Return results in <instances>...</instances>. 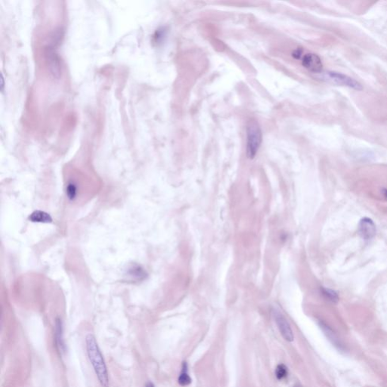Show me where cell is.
I'll return each instance as SVG.
<instances>
[{
    "label": "cell",
    "mask_w": 387,
    "mask_h": 387,
    "mask_svg": "<svg viewBox=\"0 0 387 387\" xmlns=\"http://www.w3.org/2000/svg\"><path fill=\"white\" fill-rule=\"evenodd\" d=\"M85 349L87 353L89 362L92 365L93 370L101 387H109L110 379L108 368L104 362L96 337L92 334L85 336Z\"/></svg>",
    "instance_id": "1"
},
{
    "label": "cell",
    "mask_w": 387,
    "mask_h": 387,
    "mask_svg": "<svg viewBox=\"0 0 387 387\" xmlns=\"http://www.w3.org/2000/svg\"><path fill=\"white\" fill-rule=\"evenodd\" d=\"M317 78L324 82L328 84H335V85H342L346 87L351 88L357 91L363 89L362 84L355 81L349 76L345 75L343 73H338L335 71H321L317 73Z\"/></svg>",
    "instance_id": "3"
},
{
    "label": "cell",
    "mask_w": 387,
    "mask_h": 387,
    "mask_svg": "<svg viewBox=\"0 0 387 387\" xmlns=\"http://www.w3.org/2000/svg\"><path fill=\"white\" fill-rule=\"evenodd\" d=\"M287 373H288L287 368L283 364H280L277 366L276 370H275V376L278 380H283L287 375Z\"/></svg>",
    "instance_id": "11"
},
{
    "label": "cell",
    "mask_w": 387,
    "mask_h": 387,
    "mask_svg": "<svg viewBox=\"0 0 387 387\" xmlns=\"http://www.w3.org/2000/svg\"><path fill=\"white\" fill-rule=\"evenodd\" d=\"M145 387H155V386H154L153 383L149 381V382H147V384H145Z\"/></svg>",
    "instance_id": "13"
},
{
    "label": "cell",
    "mask_w": 387,
    "mask_h": 387,
    "mask_svg": "<svg viewBox=\"0 0 387 387\" xmlns=\"http://www.w3.org/2000/svg\"><path fill=\"white\" fill-rule=\"evenodd\" d=\"M273 316L275 319V322L278 325V329H279L281 335H282L285 340L288 342L293 341L294 339V336H293V331H292L290 325L289 324L288 321H286L285 316L278 312V310H273Z\"/></svg>",
    "instance_id": "4"
},
{
    "label": "cell",
    "mask_w": 387,
    "mask_h": 387,
    "mask_svg": "<svg viewBox=\"0 0 387 387\" xmlns=\"http://www.w3.org/2000/svg\"><path fill=\"white\" fill-rule=\"evenodd\" d=\"M302 65L305 69L316 74L322 71L323 65L321 58L313 53H308L303 57Z\"/></svg>",
    "instance_id": "6"
},
{
    "label": "cell",
    "mask_w": 387,
    "mask_h": 387,
    "mask_svg": "<svg viewBox=\"0 0 387 387\" xmlns=\"http://www.w3.org/2000/svg\"><path fill=\"white\" fill-rule=\"evenodd\" d=\"M263 135L256 120H251L247 125V156L253 159L261 145Z\"/></svg>",
    "instance_id": "2"
},
{
    "label": "cell",
    "mask_w": 387,
    "mask_h": 387,
    "mask_svg": "<svg viewBox=\"0 0 387 387\" xmlns=\"http://www.w3.org/2000/svg\"><path fill=\"white\" fill-rule=\"evenodd\" d=\"M383 195L385 197L386 199H387V188H384L382 191Z\"/></svg>",
    "instance_id": "14"
},
{
    "label": "cell",
    "mask_w": 387,
    "mask_h": 387,
    "mask_svg": "<svg viewBox=\"0 0 387 387\" xmlns=\"http://www.w3.org/2000/svg\"><path fill=\"white\" fill-rule=\"evenodd\" d=\"M178 383L182 387H186L191 383V378L188 375V365L186 362H183V369H182L181 373L178 378Z\"/></svg>",
    "instance_id": "10"
},
{
    "label": "cell",
    "mask_w": 387,
    "mask_h": 387,
    "mask_svg": "<svg viewBox=\"0 0 387 387\" xmlns=\"http://www.w3.org/2000/svg\"><path fill=\"white\" fill-rule=\"evenodd\" d=\"M55 346L60 355H63L66 352V345H65V337H64L63 323L62 319L57 318L55 319Z\"/></svg>",
    "instance_id": "7"
},
{
    "label": "cell",
    "mask_w": 387,
    "mask_h": 387,
    "mask_svg": "<svg viewBox=\"0 0 387 387\" xmlns=\"http://www.w3.org/2000/svg\"><path fill=\"white\" fill-rule=\"evenodd\" d=\"M301 387V386L300 385H299V384H297V385H296L295 387Z\"/></svg>",
    "instance_id": "15"
},
{
    "label": "cell",
    "mask_w": 387,
    "mask_h": 387,
    "mask_svg": "<svg viewBox=\"0 0 387 387\" xmlns=\"http://www.w3.org/2000/svg\"><path fill=\"white\" fill-rule=\"evenodd\" d=\"M29 219L33 222H40V223H50L52 222V218L49 213L41 210H36L31 213Z\"/></svg>",
    "instance_id": "8"
},
{
    "label": "cell",
    "mask_w": 387,
    "mask_h": 387,
    "mask_svg": "<svg viewBox=\"0 0 387 387\" xmlns=\"http://www.w3.org/2000/svg\"><path fill=\"white\" fill-rule=\"evenodd\" d=\"M320 290H321V295L329 302L333 303H337L339 301V296H338L337 293L335 290L327 288V287H324V286H321Z\"/></svg>",
    "instance_id": "9"
},
{
    "label": "cell",
    "mask_w": 387,
    "mask_h": 387,
    "mask_svg": "<svg viewBox=\"0 0 387 387\" xmlns=\"http://www.w3.org/2000/svg\"><path fill=\"white\" fill-rule=\"evenodd\" d=\"M66 193L67 195V198H68L69 199H74L76 196H77V186L73 184V183H69V184L67 185V187Z\"/></svg>",
    "instance_id": "12"
},
{
    "label": "cell",
    "mask_w": 387,
    "mask_h": 387,
    "mask_svg": "<svg viewBox=\"0 0 387 387\" xmlns=\"http://www.w3.org/2000/svg\"><path fill=\"white\" fill-rule=\"evenodd\" d=\"M358 233L365 241L371 240L376 235V225L371 219L365 217L358 224Z\"/></svg>",
    "instance_id": "5"
}]
</instances>
